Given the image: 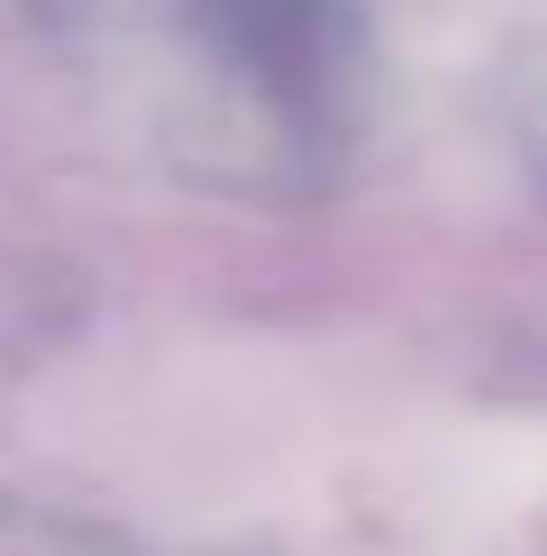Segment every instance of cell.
<instances>
[{
	"label": "cell",
	"instance_id": "2",
	"mask_svg": "<svg viewBox=\"0 0 547 556\" xmlns=\"http://www.w3.org/2000/svg\"><path fill=\"white\" fill-rule=\"evenodd\" d=\"M511 119H520V155H530V174L547 182V46L530 55V74H520V101H511Z\"/></svg>",
	"mask_w": 547,
	"mask_h": 556
},
{
	"label": "cell",
	"instance_id": "3",
	"mask_svg": "<svg viewBox=\"0 0 547 556\" xmlns=\"http://www.w3.org/2000/svg\"><path fill=\"white\" fill-rule=\"evenodd\" d=\"M55 10H64V0H55Z\"/></svg>",
	"mask_w": 547,
	"mask_h": 556
},
{
	"label": "cell",
	"instance_id": "1",
	"mask_svg": "<svg viewBox=\"0 0 547 556\" xmlns=\"http://www.w3.org/2000/svg\"><path fill=\"white\" fill-rule=\"evenodd\" d=\"M192 28L292 155H338L374 110V28L356 0H192Z\"/></svg>",
	"mask_w": 547,
	"mask_h": 556
}]
</instances>
